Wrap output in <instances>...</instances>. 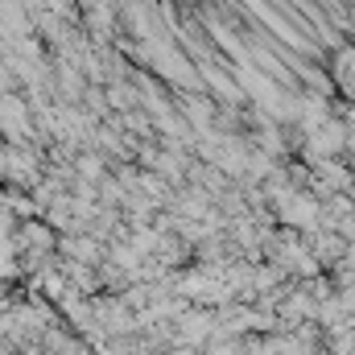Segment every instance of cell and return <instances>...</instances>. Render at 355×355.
<instances>
[{"label": "cell", "mask_w": 355, "mask_h": 355, "mask_svg": "<svg viewBox=\"0 0 355 355\" xmlns=\"http://www.w3.org/2000/svg\"><path fill=\"white\" fill-rule=\"evenodd\" d=\"M29 33H33L29 12H25L17 0H0V42L12 46V42H21V37H29Z\"/></svg>", "instance_id": "cell-1"}, {"label": "cell", "mask_w": 355, "mask_h": 355, "mask_svg": "<svg viewBox=\"0 0 355 355\" xmlns=\"http://www.w3.org/2000/svg\"><path fill=\"white\" fill-rule=\"evenodd\" d=\"M331 79L335 91H343V103H355V46H339L331 54Z\"/></svg>", "instance_id": "cell-2"}, {"label": "cell", "mask_w": 355, "mask_h": 355, "mask_svg": "<svg viewBox=\"0 0 355 355\" xmlns=\"http://www.w3.org/2000/svg\"><path fill=\"white\" fill-rule=\"evenodd\" d=\"M182 120L190 124V132H207L215 124V99L207 91H190L182 103Z\"/></svg>", "instance_id": "cell-3"}, {"label": "cell", "mask_w": 355, "mask_h": 355, "mask_svg": "<svg viewBox=\"0 0 355 355\" xmlns=\"http://www.w3.org/2000/svg\"><path fill=\"white\" fill-rule=\"evenodd\" d=\"M21 240H25L29 248H50V244H54L50 227H42V223H33V219H29V223L21 227Z\"/></svg>", "instance_id": "cell-4"}, {"label": "cell", "mask_w": 355, "mask_h": 355, "mask_svg": "<svg viewBox=\"0 0 355 355\" xmlns=\"http://www.w3.org/2000/svg\"><path fill=\"white\" fill-rule=\"evenodd\" d=\"M67 244H71V252H75V257H83V261H95V257H99V248H95V240H91V236L67 240Z\"/></svg>", "instance_id": "cell-5"}]
</instances>
